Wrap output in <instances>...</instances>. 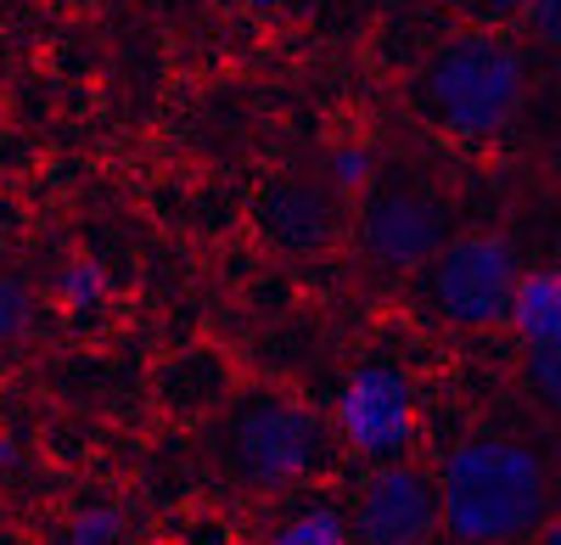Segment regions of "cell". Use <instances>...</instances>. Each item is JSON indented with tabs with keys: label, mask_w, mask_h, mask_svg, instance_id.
I'll use <instances>...</instances> for the list:
<instances>
[{
	"label": "cell",
	"mask_w": 561,
	"mask_h": 545,
	"mask_svg": "<svg viewBox=\"0 0 561 545\" xmlns=\"http://www.w3.org/2000/svg\"><path fill=\"white\" fill-rule=\"evenodd\" d=\"M438 507L455 540L466 545H511L528 540L550 512L545 462L517 439H466L444 462Z\"/></svg>",
	"instance_id": "6da1fadb"
},
{
	"label": "cell",
	"mask_w": 561,
	"mask_h": 545,
	"mask_svg": "<svg viewBox=\"0 0 561 545\" xmlns=\"http://www.w3.org/2000/svg\"><path fill=\"white\" fill-rule=\"evenodd\" d=\"M523 90H528V73H523V57L511 52L500 34H455L449 45H438L433 63L421 68L415 79V96L444 129L455 135H494L517 118L523 107Z\"/></svg>",
	"instance_id": "7a4b0ae2"
},
{
	"label": "cell",
	"mask_w": 561,
	"mask_h": 545,
	"mask_svg": "<svg viewBox=\"0 0 561 545\" xmlns=\"http://www.w3.org/2000/svg\"><path fill=\"white\" fill-rule=\"evenodd\" d=\"M214 462L242 489H293L325 462V428L287 399L248 394L219 417Z\"/></svg>",
	"instance_id": "3957f363"
},
{
	"label": "cell",
	"mask_w": 561,
	"mask_h": 545,
	"mask_svg": "<svg viewBox=\"0 0 561 545\" xmlns=\"http://www.w3.org/2000/svg\"><path fill=\"white\" fill-rule=\"evenodd\" d=\"M449 242V203L410 174H388L359 208V248L382 270H421Z\"/></svg>",
	"instance_id": "277c9868"
},
{
	"label": "cell",
	"mask_w": 561,
	"mask_h": 545,
	"mask_svg": "<svg viewBox=\"0 0 561 545\" xmlns=\"http://www.w3.org/2000/svg\"><path fill=\"white\" fill-rule=\"evenodd\" d=\"M523 264L505 237H455L433 259V293L455 327H494L511 321Z\"/></svg>",
	"instance_id": "5b68a950"
},
{
	"label": "cell",
	"mask_w": 561,
	"mask_h": 545,
	"mask_svg": "<svg viewBox=\"0 0 561 545\" xmlns=\"http://www.w3.org/2000/svg\"><path fill=\"white\" fill-rule=\"evenodd\" d=\"M438 529V489L415 467H382L354 507L359 545H427Z\"/></svg>",
	"instance_id": "8992f818"
},
{
	"label": "cell",
	"mask_w": 561,
	"mask_h": 545,
	"mask_svg": "<svg viewBox=\"0 0 561 545\" xmlns=\"http://www.w3.org/2000/svg\"><path fill=\"white\" fill-rule=\"evenodd\" d=\"M337 417H343V433L354 450H365V456H393V450H404V439L415 428V394L393 366H359L343 383Z\"/></svg>",
	"instance_id": "52a82bcc"
},
{
	"label": "cell",
	"mask_w": 561,
	"mask_h": 545,
	"mask_svg": "<svg viewBox=\"0 0 561 545\" xmlns=\"http://www.w3.org/2000/svg\"><path fill=\"white\" fill-rule=\"evenodd\" d=\"M259 225L280 253H320L337 237L343 208H337V180L320 174H280L259 203Z\"/></svg>",
	"instance_id": "ba28073f"
},
{
	"label": "cell",
	"mask_w": 561,
	"mask_h": 545,
	"mask_svg": "<svg viewBox=\"0 0 561 545\" xmlns=\"http://www.w3.org/2000/svg\"><path fill=\"white\" fill-rule=\"evenodd\" d=\"M511 321L523 327L528 343L561 338V270H534V276L517 282V298H511Z\"/></svg>",
	"instance_id": "9c48e42d"
},
{
	"label": "cell",
	"mask_w": 561,
	"mask_h": 545,
	"mask_svg": "<svg viewBox=\"0 0 561 545\" xmlns=\"http://www.w3.org/2000/svg\"><path fill=\"white\" fill-rule=\"evenodd\" d=\"M270 545H348V523L337 512H304L280 529Z\"/></svg>",
	"instance_id": "30bf717a"
},
{
	"label": "cell",
	"mask_w": 561,
	"mask_h": 545,
	"mask_svg": "<svg viewBox=\"0 0 561 545\" xmlns=\"http://www.w3.org/2000/svg\"><path fill=\"white\" fill-rule=\"evenodd\" d=\"M528 377H534L539 399L550 405L556 422H561V338H550V343H528Z\"/></svg>",
	"instance_id": "8fae6325"
},
{
	"label": "cell",
	"mask_w": 561,
	"mask_h": 545,
	"mask_svg": "<svg viewBox=\"0 0 561 545\" xmlns=\"http://www.w3.org/2000/svg\"><path fill=\"white\" fill-rule=\"evenodd\" d=\"M34 327V293L18 276H0V343H18Z\"/></svg>",
	"instance_id": "7c38bea8"
},
{
	"label": "cell",
	"mask_w": 561,
	"mask_h": 545,
	"mask_svg": "<svg viewBox=\"0 0 561 545\" xmlns=\"http://www.w3.org/2000/svg\"><path fill=\"white\" fill-rule=\"evenodd\" d=\"M118 534H124L118 512H84V518L73 523V545H113Z\"/></svg>",
	"instance_id": "4fadbf2b"
},
{
	"label": "cell",
	"mask_w": 561,
	"mask_h": 545,
	"mask_svg": "<svg viewBox=\"0 0 561 545\" xmlns=\"http://www.w3.org/2000/svg\"><path fill=\"white\" fill-rule=\"evenodd\" d=\"M528 23L545 45H561V0H528Z\"/></svg>",
	"instance_id": "5bb4252c"
},
{
	"label": "cell",
	"mask_w": 561,
	"mask_h": 545,
	"mask_svg": "<svg viewBox=\"0 0 561 545\" xmlns=\"http://www.w3.org/2000/svg\"><path fill=\"white\" fill-rule=\"evenodd\" d=\"M96 293H102V276H96L90 264H73V270H68V298H73V304H90Z\"/></svg>",
	"instance_id": "9a60e30c"
},
{
	"label": "cell",
	"mask_w": 561,
	"mask_h": 545,
	"mask_svg": "<svg viewBox=\"0 0 561 545\" xmlns=\"http://www.w3.org/2000/svg\"><path fill=\"white\" fill-rule=\"evenodd\" d=\"M460 7L472 18H511V12H523L528 0H460Z\"/></svg>",
	"instance_id": "2e32d148"
},
{
	"label": "cell",
	"mask_w": 561,
	"mask_h": 545,
	"mask_svg": "<svg viewBox=\"0 0 561 545\" xmlns=\"http://www.w3.org/2000/svg\"><path fill=\"white\" fill-rule=\"evenodd\" d=\"M545 545H561V518H556V523L545 529Z\"/></svg>",
	"instance_id": "e0dca14e"
},
{
	"label": "cell",
	"mask_w": 561,
	"mask_h": 545,
	"mask_svg": "<svg viewBox=\"0 0 561 545\" xmlns=\"http://www.w3.org/2000/svg\"><path fill=\"white\" fill-rule=\"evenodd\" d=\"M264 7H275V0H264Z\"/></svg>",
	"instance_id": "ac0fdd59"
}]
</instances>
